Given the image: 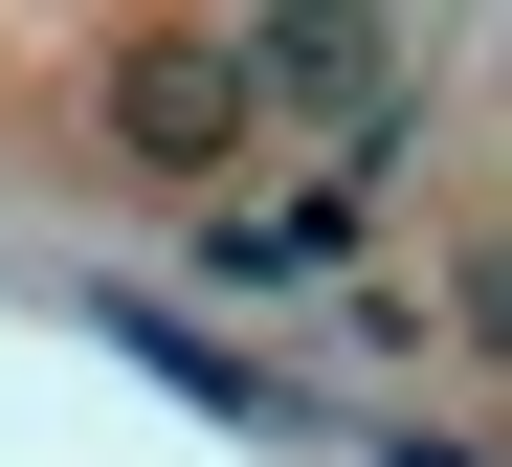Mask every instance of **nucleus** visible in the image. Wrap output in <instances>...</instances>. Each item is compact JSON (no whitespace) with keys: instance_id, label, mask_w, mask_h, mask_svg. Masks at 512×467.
I'll return each instance as SVG.
<instances>
[{"instance_id":"3","label":"nucleus","mask_w":512,"mask_h":467,"mask_svg":"<svg viewBox=\"0 0 512 467\" xmlns=\"http://www.w3.org/2000/svg\"><path fill=\"white\" fill-rule=\"evenodd\" d=\"M468 356L512 379V245H468Z\"/></svg>"},{"instance_id":"2","label":"nucleus","mask_w":512,"mask_h":467,"mask_svg":"<svg viewBox=\"0 0 512 467\" xmlns=\"http://www.w3.org/2000/svg\"><path fill=\"white\" fill-rule=\"evenodd\" d=\"M245 89L268 112H334V156H401V45L379 23H245Z\"/></svg>"},{"instance_id":"1","label":"nucleus","mask_w":512,"mask_h":467,"mask_svg":"<svg viewBox=\"0 0 512 467\" xmlns=\"http://www.w3.org/2000/svg\"><path fill=\"white\" fill-rule=\"evenodd\" d=\"M112 156H134V178H179V201H245V156H268L245 23H156V45H112Z\"/></svg>"}]
</instances>
